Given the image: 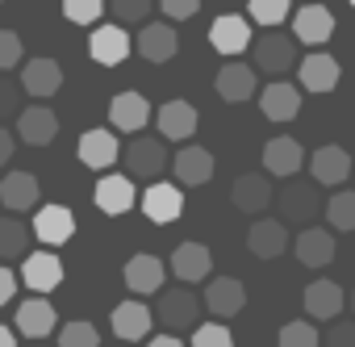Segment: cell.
Listing matches in <instances>:
<instances>
[{
	"instance_id": "1",
	"label": "cell",
	"mask_w": 355,
	"mask_h": 347,
	"mask_svg": "<svg viewBox=\"0 0 355 347\" xmlns=\"http://www.w3.org/2000/svg\"><path fill=\"white\" fill-rule=\"evenodd\" d=\"M251 67L255 71H263V76H284V71H293V63H297V38H288V34H276V30H263L259 38H251Z\"/></svg>"
},
{
	"instance_id": "2",
	"label": "cell",
	"mask_w": 355,
	"mask_h": 347,
	"mask_svg": "<svg viewBox=\"0 0 355 347\" xmlns=\"http://www.w3.org/2000/svg\"><path fill=\"white\" fill-rule=\"evenodd\" d=\"M121 159H125V176L130 180H155V176H163V167H167V146H163V138L134 134L130 146L121 151Z\"/></svg>"
},
{
	"instance_id": "3",
	"label": "cell",
	"mask_w": 355,
	"mask_h": 347,
	"mask_svg": "<svg viewBox=\"0 0 355 347\" xmlns=\"http://www.w3.org/2000/svg\"><path fill=\"white\" fill-rule=\"evenodd\" d=\"M276 210H280V222H313L322 201H318V189L313 185H284L280 193H272Z\"/></svg>"
},
{
	"instance_id": "4",
	"label": "cell",
	"mask_w": 355,
	"mask_h": 347,
	"mask_svg": "<svg viewBox=\"0 0 355 347\" xmlns=\"http://www.w3.org/2000/svg\"><path fill=\"white\" fill-rule=\"evenodd\" d=\"M155 314H159V322L167 330H189L197 322V314H201V301H197L193 289H167V293H159V310Z\"/></svg>"
},
{
	"instance_id": "5",
	"label": "cell",
	"mask_w": 355,
	"mask_h": 347,
	"mask_svg": "<svg viewBox=\"0 0 355 347\" xmlns=\"http://www.w3.org/2000/svg\"><path fill=\"white\" fill-rule=\"evenodd\" d=\"M155 126H159V134H163L167 142H189V138L197 134L201 117H197V109H193L189 101H167V105H159Z\"/></svg>"
},
{
	"instance_id": "6",
	"label": "cell",
	"mask_w": 355,
	"mask_h": 347,
	"mask_svg": "<svg viewBox=\"0 0 355 347\" xmlns=\"http://www.w3.org/2000/svg\"><path fill=\"white\" fill-rule=\"evenodd\" d=\"M142 214H146L155 226H171L175 218L184 214V193L175 189V185H163V180H155V185L142 193Z\"/></svg>"
},
{
	"instance_id": "7",
	"label": "cell",
	"mask_w": 355,
	"mask_h": 347,
	"mask_svg": "<svg viewBox=\"0 0 355 347\" xmlns=\"http://www.w3.org/2000/svg\"><path fill=\"white\" fill-rule=\"evenodd\" d=\"M76 155H80L84 167L105 171V167H113V163L121 159V146H117V134H113V130H84Z\"/></svg>"
},
{
	"instance_id": "8",
	"label": "cell",
	"mask_w": 355,
	"mask_h": 347,
	"mask_svg": "<svg viewBox=\"0 0 355 347\" xmlns=\"http://www.w3.org/2000/svg\"><path fill=\"white\" fill-rule=\"evenodd\" d=\"M21 280H26V289H34V293H55L59 285H63V260L59 255H51V251H26V264H21Z\"/></svg>"
},
{
	"instance_id": "9",
	"label": "cell",
	"mask_w": 355,
	"mask_h": 347,
	"mask_svg": "<svg viewBox=\"0 0 355 347\" xmlns=\"http://www.w3.org/2000/svg\"><path fill=\"white\" fill-rule=\"evenodd\" d=\"M309 159V176H313V185H343L347 176H351V155H347V146H318L313 155H305Z\"/></svg>"
},
{
	"instance_id": "10",
	"label": "cell",
	"mask_w": 355,
	"mask_h": 347,
	"mask_svg": "<svg viewBox=\"0 0 355 347\" xmlns=\"http://www.w3.org/2000/svg\"><path fill=\"white\" fill-rule=\"evenodd\" d=\"M301 163H305V146H301L297 138H288V134L268 138V146H263V167H268V176L288 180V176H297V171H301Z\"/></svg>"
},
{
	"instance_id": "11",
	"label": "cell",
	"mask_w": 355,
	"mask_h": 347,
	"mask_svg": "<svg viewBox=\"0 0 355 347\" xmlns=\"http://www.w3.org/2000/svg\"><path fill=\"white\" fill-rule=\"evenodd\" d=\"M171 272L180 276L184 285L209 280V276H214V255H209V247H205V243H180V247L171 251Z\"/></svg>"
},
{
	"instance_id": "12",
	"label": "cell",
	"mask_w": 355,
	"mask_h": 347,
	"mask_svg": "<svg viewBox=\"0 0 355 347\" xmlns=\"http://www.w3.org/2000/svg\"><path fill=\"white\" fill-rule=\"evenodd\" d=\"M38 176L34 171H9L5 180H0V205H5L9 214H26V210H38Z\"/></svg>"
},
{
	"instance_id": "13",
	"label": "cell",
	"mask_w": 355,
	"mask_h": 347,
	"mask_svg": "<svg viewBox=\"0 0 355 347\" xmlns=\"http://www.w3.org/2000/svg\"><path fill=\"white\" fill-rule=\"evenodd\" d=\"M30 230H34V239H42L46 247H59V243H67V239L76 235V214H71L67 205H38Z\"/></svg>"
},
{
	"instance_id": "14",
	"label": "cell",
	"mask_w": 355,
	"mask_h": 347,
	"mask_svg": "<svg viewBox=\"0 0 355 347\" xmlns=\"http://www.w3.org/2000/svg\"><path fill=\"white\" fill-rule=\"evenodd\" d=\"M334 34V13L326 5H301L297 17H293V38L305 42V46H322L326 38Z\"/></svg>"
},
{
	"instance_id": "15",
	"label": "cell",
	"mask_w": 355,
	"mask_h": 347,
	"mask_svg": "<svg viewBox=\"0 0 355 347\" xmlns=\"http://www.w3.org/2000/svg\"><path fill=\"white\" fill-rule=\"evenodd\" d=\"M209 42H214L218 55H243L251 46V22L239 17V13H222L209 26Z\"/></svg>"
},
{
	"instance_id": "16",
	"label": "cell",
	"mask_w": 355,
	"mask_h": 347,
	"mask_svg": "<svg viewBox=\"0 0 355 347\" xmlns=\"http://www.w3.org/2000/svg\"><path fill=\"white\" fill-rule=\"evenodd\" d=\"M293 247H297V260H301L305 268H326V264L338 255L334 230H326V226H305Z\"/></svg>"
},
{
	"instance_id": "17",
	"label": "cell",
	"mask_w": 355,
	"mask_h": 347,
	"mask_svg": "<svg viewBox=\"0 0 355 347\" xmlns=\"http://www.w3.org/2000/svg\"><path fill=\"white\" fill-rule=\"evenodd\" d=\"M205 305H209V314H218V318L243 314V305H247L243 280H234V276H209V285H205Z\"/></svg>"
},
{
	"instance_id": "18",
	"label": "cell",
	"mask_w": 355,
	"mask_h": 347,
	"mask_svg": "<svg viewBox=\"0 0 355 347\" xmlns=\"http://www.w3.org/2000/svg\"><path fill=\"white\" fill-rule=\"evenodd\" d=\"M272 180L263 176V171H247V176H239L234 180V189H230V201H234V210H243V214H263L268 205H272Z\"/></svg>"
},
{
	"instance_id": "19",
	"label": "cell",
	"mask_w": 355,
	"mask_h": 347,
	"mask_svg": "<svg viewBox=\"0 0 355 347\" xmlns=\"http://www.w3.org/2000/svg\"><path fill=\"white\" fill-rule=\"evenodd\" d=\"M88 55H92L101 67H117V63H125V55H130V34H125L121 26H96L92 38H88Z\"/></svg>"
},
{
	"instance_id": "20",
	"label": "cell",
	"mask_w": 355,
	"mask_h": 347,
	"mask_svg": "<svg viewBox=\"0 0 355 347\" xmlns=\"http://www.w3.org/2000/svg\"><path fill=\"white\" fill-rule=\"evenodd\" d=\"M338 80H343V67H338L334 55L313 51V55L301 59V88H309V92H334Z\"/></svg>"
},
{
	"instance_id": "21",
	"label": "cell",
	"mask_w": 355,
	"mask_h": 347,
	"mask_svg": "<svg viewBox=\"0 0 355 347\" xmlns=\"http://www.w3.org/2000/svg\"><path fill=\"white\" fill-rule=\"evenodd\" d=\"M214 88H218V96H222V101L243 105V101H251V96H255L259 80H255V67H251V63H226V67L218 71Z\"/></svg>"
},
{
	"instance_id": "22",
	"label": "cell",
	"mask_w": 355,
	"mask_h": 347,
	"mask_svg": "<svg viewBox=\"0 0 355 347\" xmlns=\"http://www.w3.org/2000/svg\"><path fill=\"white\" fill-rule=\"evenodd\" d=\"M259 109L268 121H293L301 113V88L284 84V80H272L268 88H259Z\"/></svg>"
},
{
	"instance_id": "23",
	"label": "cell",
	"mask_w": 355,
	"mask_h": 347,
	"mask_svg": "<svg viewBox=\"0 0 355 347\" xmlns=\"http://www.w3.org/2000/svg\"><path fill=\"white\" fill-rule=\"evenodd\" d=\"M109 121H113V130H121V134H138V130L150 121L146 96H142V92H117V96L109 101Z\"/></svg>"
},
{
	"instance_id": "24",
	"label": "cell",
	"mask_w": 355,
	"mask_h": 347,
	"mask_svg": "<svg viewBox=\"0 0 355 347\" xmlns=\"http://www.w3.org/2000/svg\"><path fill=\"white\" fill-rule=\"evenodd\" d=\"M17 134H21V142H30V146H46V142L59 138V117H55L46 105H30V109H21V117H17Z\"/></svg>"
},
{
	"instance_id": "25",
	"label": "cell",
	"mask_w": 355,
	"mask_h": 347,
	"mask_svg": "<svg viewBox=\"0 0 355 347\" xmlns=\"http://www.w3.org/2000/svg\"><path fill=\"white\" fill-rule=\"evenodd\" d=\"M92 197H96V210H101V214H113V218L125 214V210H134V201H138L130 176H101Z\"/></svg>"
},
{
	"instance_id": "26",
	"label": "cell",
	"mask_w": 355,
	"mask_h": 347,
	"mask_svg": "<svg viewBox=\"0 0 355 347\" xmlns=\"http://www.w3.org/2000/svg\"><path fill=\"white\" fill-rule=\"evenodd\" d=\"M55 322H59V314H55V305H51L42 293L17 305V330H21L26 339H46V335L55 330Z\"/></svg>"
},
{
	"instance_id": "27",
	"label": "cell",
	"mask_w": 355,
	"mask_h": 347,
	"mask_svg": "<svg viewBox=\"0 0 355 347\" xmlns=\"http://www.w3.org/2000/svg\"><path fill=\"white\" fill-rule=\"evenodd\" d=\"M171 167H175V180L189 185V189L214 180V155L205 146H184L180 155H171Z\"/></svg>"
},
{
	"instance_id": "28",
	"label": "cell",
	"mask_w": 355,
	"mask_h": 347,
	"mask_svg": "<svg viewBox=\"0 0 355 347\" xmlns=\"http://www.w3.org/2000/svg\"><path fill=\"white\" fill-rule=\"evenodd\" d=\"M175 51H180V38H175V30H171V26L150 22V26H142V30H138V55H142L146 63H167Z\"/></svg>"
},
{
	"instance_id": "29",
	"label": "cell",
	"mask_w": 355,
	"mask_h": 347,
	"mask_svg": "<svg viewBox=\"0 0 355 347\" xmlns=\"http://www.w3.org/2000/svg\"><path fill=\"white\" fill-rule=\"evenodd\" d=\"M63 88V67L55 59H30L21 67V92L30 96H55Z\"/></svg>"
},
{
	"instance_id": "30",
	"label": "cell",
	"mask_w": 355,
	"mask_h": 347,
	"mask_svg": "<svg viewBox=\"0 0 355 347\" xmlns=\"http://www.w3.org/2000/svg\"><path fill=\"white\" fill-rule=\"evenodd\" d=\"M247 247H251V255L255 260H276V255H284V247H288V226L284 222H251V230H247Z\"/></svg>"
},
{
	"instance_id": "31",
	"label": "cell",
	"mask_w": 355,
	"mask_h": 347,
	"mask_svg": "<svg viewBox=\"0 0 355 347\" xmlns=\"http://www.w3.org/2000/svg\"><path fill=\"white\" fill-rule=\"evenodd\" d=\"M343 305H347V297H343V289H338L334 280H313V285H305V314H309V318L330 322V318L343 314Z\"/></svg>"
},
{
	"instance_id": "32",
	"label": "cell",
	"mask_w": 355,
	"mask_h": 347,
	"mask_svg": "<svg viewBox=\"0 0 355 347\" xmlns=\"http://www.w3.org/2000/svg\"><path fill=\"white\" fill-rule=\"evenodd\" d=\"M109 322H113V335L125 339V343H138V339L150 335V310H146L142 301H121V305H113Z\"/></svg>"
},
{
	"instance_id": "33",
	"label": "cell",
	"mask_w": 355,
	"mask_h": 347,
	"mask_svg": "<svg viewBox=\"0 0 355 347\" xmlns=\"http://www.w3.org/2000/svg\"><path fill=\"white\" fill-rule=\"evenodd\" d=\"M163 276H167V268L155 260V255H134L130 264H125V289L130 293H138V297H146V293H159L163 289Z\"/></svg>"
},
{
	"instance_id": "34",
	"label": "cell",
	"mask_w": 355,
	"mask_h": 347,
	"mask_svg": "<svg viewBox=\"0 0 355 347\" xmlns=\"http://www.w3.org/2000/svg\"><path fill=\"white\" fill-rule=\"evenodd\" d=\"M30 239H34V230H30L26 222H17V214H13V218H0V260L26 255V251H30Z\"/></svg>"
},
{
	"instance_id": "35",
	"label": "cell",
	"mask_w": 355,
	"mask_h": 347,
	"mask_svg": "<svg viewBox=\"0 0 355 347\" xmlns=\"http://www.w3.org/2000/svg\"><path fill=\"white\" fill-rule=\"evenodd\" d=\"M326 222H330L334 235L355 230V193H334V197L326 201Z\"/></svg>"
},
{
	"instance_id": "36",
	"label": "cell",
	"mask_w": 355,
	"mask_h": 347,
	"mask_svg": "<svg viewBox=\"0 0 355 347\" xmlns=\"http://www.w3.org/2000/svg\"><path fill=\"white\" fill-rule=\"evenodd\" d=\"M247 13H251V22H255V26L276 30L280 22H288L293 5H288V0H247Z\"/></svg>"
},
{
	"instance_id": "37",
	"label": "cell",
	"mask_w": 355,
	"mask_h": 347,
	"mask_svg": "<svg viewBox=\"0 0 355 347\" xmlns=\"http://www.w3.org/2000/svg\"><path fill=\"white\" fill-rule=\"evenodd\" d=\"M59 347H101V335H96L92 322L76 318V322H67V326L59 330Z\"/></svg>"
},
{
	"instance_id": "38",
	"label": "cell",
	"mask_w": 355,
	"mask_h": 347,
	"mask_svg": "<svg viewBox=\"0 0 355 347\" xmlns=\"http://www.w3.org/2000/svg\"><path fill=\"white\" fill-rule=\"evenodd\" d=\"M280 347H322V335L313 330V322H284Z\"/></svg>"
},
{
	"instance_id": "39",
	"label": "cell",
	"mask_w": 355,
	"mask_h": 347,
	"mask_svg": "<svg viewBox=\"0 0 355 347\" xmlns=\"http://www.w3.org/2000/svg\"><path fill=\"white\" fill-rule=\"evenodd\" d=\"M105 13V0H63V17L76 26H92Z\"/></svg>"
},
{
	"instance_id": "40",
	"label": "cell",
	"mask_w": 355,
	"mask_h": 347,
	"mask_svg": "<svg viewBox=\"0 0 355 347\" xmlns=\"http://www.w3.org/2000/svg\"><path fill=\"white\" fill-rule=\"evenodd\" d=\"M193 347H234V335L222 322H205L193 330Z\"/></svg>"
},
{
	"instance_id": "41",
	"label": "cell",
	"mask_w": 355,
	"mask_h": 347,
	"mask_svg": "<svg viewBox=\"0 0 355 347\" xmlns=\"http://www.w3.org/2000/svg\"><path fill=\"white\" fill-rule=\"evenodd\" d=\"M105 5L113 9L117 22H142V17H150L155 0H105Z\"/></svg>"
},
{
	"instance_id": "42",
	"label": "cell",
	"mask_w": 355,
	"mask_h": 347,
	"mask_svg": "<svg viewBox=\"0 0 355 347\" xmlns=\"http://www.w3.org/2000/svg\"><path fill=\"white\" fill-rule=\"evenodd\" d=\"M21 63V38L13 30H0V71H9Z\"/></svg>"
},
{
	"instance_id": "43",
	"label": "cell",
	"mask_w": 355,
	"mask_h": 347,
	"mask_svg": "<svg viewBox=\"0 0 355 347\" xmlns=\"http://www.w3.org/2000/svg\"><path fill=\"white\" fill-rule=\"evenodd\" d=\"M159 9H163L171 22H189V17L201 9V0H159Z\"/></svg>"
},
{
	"instance_id": "44",
	"label": "cell",
	"mask_w": 355,
	"mask_h": 347,
	"mask_svg": "<svg viewBox=\"0 0 355 347\" xmlns=\"http://www.w3.org/2000/svg\"><path fill=\"white\" fill-rule=\"evenodd\" d=\"M17 96H21V88H17L13 80H5V76H0V121L17 113Z\"/></svg>"
},
{
	"instance_id": "45",
	"label": "cell",
	"mask_w": 355,
	"mask_h": 347,
	"mask_svg": "<svg viewBox=\"0 0 355 347\" xmlns=\"http://www.w3.org/2000/svg\"><path fill=\"white\" fill-rule=\"evenodd\" d=\"M326 347H355V322H334L326 335Z\"/></svg>"
},
{
	"instance_id": "46",
	"label": "cell",
	"mask_w": 355,
	"mask_h": 347,
	"mask_svg": "<svg viewBox=\"0 0 355 347\" xmlns=\"http://www.w3.org/2000/svg\"><path fill=\"white\" fill-rule=\"evenodd\" d=\"M13 293H17V276H13L5 264H0V305H9V301H13Z\"/></svg>"
},
{
	"instance_id": "47",
	"label": "cell",
	"mask_w": 355,
	"mask_h": 347,
	"mask_svg": "<svg viewBox=\"0 0 355 347\" xmlns=\"http://www.w3.org/2000/svg\"><path fill=\"white\" fill-rule=\"evenodd\" d=\"M9 155H13V134H9L5 126H0V167L9 163Z\"/></svg>"
},
{
	"instance_id": "48",
	"label": "cell",
	"mask_w": 355,
	"mask_h": 347,
	"mask_svg": "<svg viewBox=\"0 0 355 347\" xmlns=\"http://www.w3.org/2000/svg\"><path fill=\"white\" fill-rule=\"evenodd\" d=\"M146 347H184V343L175 339V330H171V335H155V339H150Z\"/></svg>"
},
{
	"instance_id": "49",
	"label": "cell",
	"mask_w": 355,
	"mask_h": 347,
	"mask_svg": "<svg viewBox=\"0 0 355 347\" xmlns=\"http://www.w3.org/2000/svg\"><path fill=\"white\" fill-rule=\"evenodd\" d=\"M0 347H17V339H13V330H9V326H0Z\"/></svg>"
},
{
	"instance_id": "50",
	"label": "cell",
	"mask_w": 355,
	"mask_h": 347,
	"mask_svg": "<svg viewBox=\"0 0 355 347\" xmlns=\"http://www.w3.org/2000/svg\"><path fill=\"white\" fill-rule=\"evenodd\" d=\"M351 310H355V289H351Z\"/></svg>"
},
{
	"instance_id": "51",
	"label": "cell",
	"mask_w": 355,
	"mask_h": 347,
	"mask_svg": "<svg viewBox=\"0 0 355 347\" xmlns=\"http://www.w3.org/2000/svg\"><path fill=\"white\" fill-rule=\"evenodd\" d=\"M347 5H351V9H355V0H347Z\"/></svg>"
},
{
	"instance_id": "52",
	"label": "cell",
	"mask_w": 355,
	"mask_h": 347,
	"mask_svg": "<svg viewBox=\"0 0 355 347\" xmlns=\"http://www.w3.org/2000/svg\"><path fill=\"white\" fill-rule=\"evenodd\" d=\"M34 347H42V343H38V339H34Z\"/></svg>"
},
{
	"instance_id": "53",
	"label": "cell",
	"mask_w": 355,
	"mask_h": 347,
	"mask_svg": "<svg viewBox=\"0 0 355 347\" xmlns=\"http://www.w3.org/2000/svg\"><path fill=\"white\" fill-rule=\"evenodd\" d=\"M0 5H5V0H0Z\"/></svg>"
}]
</instances>
